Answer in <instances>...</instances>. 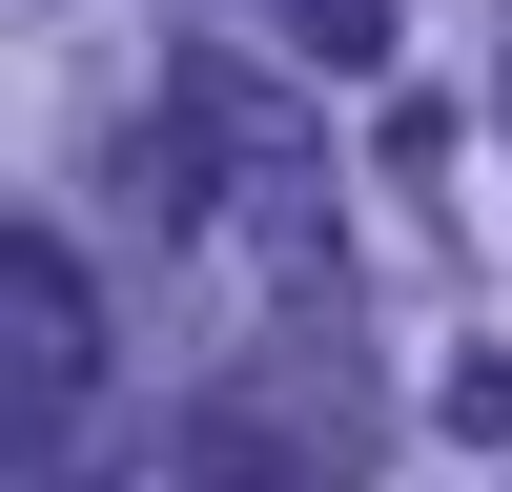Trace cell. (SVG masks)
I'll list each match as a JSON object with an SVG mask.
<instances>
[{
  "label": "cell",
  "instance_id": "obj_4",
  "mask_svg": "<svg viewBox=\"0 0 512 492\" xmlns=\"http://www.w3.org/2000/svg\"><path fill=\"white\" fill-rule=\"evenodd\" d=\"M287 41H308V62H390V0H267Z\"/></svg>",
  "mask_w": 512,
  "mask_h": 492
},
{
  "label": "cell",
  "instance_id": "obj_3",
  "mask_svg": "<svg viewBox=\"0 0 512 492\" xmlns=\"http://www.w3.org/2000/svg\"><path fill=\"white\" fill-rule=\"evenodd\" d=\"M185 492H267V369H246V390L205 410V451H185ZM308 492H328V472H308Z\"/></svg>",
  "mask_w": 512,
  "mask_h": 492
},
{
  "label": "cell",
  "instance_id": "obj_2",
  "mask_svg": "<svg viewBox=\"0 0 512 492\" xmlns=\"http://www.w3.org/2000/svg\"><path fill=\"white\" fill-rule=\"evenodd\" d=\"M164 185L226 205V226H308V123H287L246 62H185V103H164Z\"/></svg>",
  "mask_w": 512,
  "mask_h": 492
},
{
  "label": "cell",
  "instance_id": "obj_1",
  "mask_svg": "<svg viewBox=\"0 0 512 492\" xmlns=\"http://www.w3.org/2000/svg\"><path fill=\"white\" fill-rule=\"evenodd\" d=\"M0 431H21V492L103 472V287L62 226H0Z\"/></svg>",
  "mask_w": 512,
  "mask_h": 492
},
{
  "label": "cell",
  "instance_id": "obj_5",
  "mask_svg": "<svg viewBox=\"0 0 512 492\" xmlns=\"http://www.w3.org/2000/svg\"><path fill=\"white\" fill-rule=\"evenodd\" d=\"M451 431H492V451H512V349H472V369H451Z\"/></svg>",
  "mask_w": 512,
  "mask_h": 492
}]
</instances>
